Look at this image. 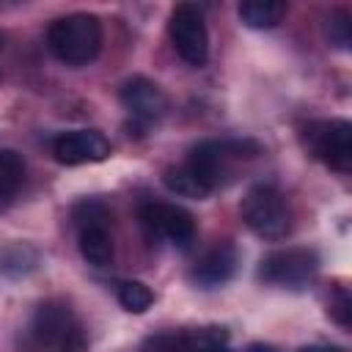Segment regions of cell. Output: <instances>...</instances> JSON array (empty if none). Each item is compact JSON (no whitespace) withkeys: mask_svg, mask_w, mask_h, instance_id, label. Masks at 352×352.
<instances>
[{"mask_svg":"<svg viewBox=\"0 0 352 352\" xmlns=\"http://www.w3.org/2000/svg\"><path fill=\"white\" fill-rule=\"evenodd\" d=\"M85 349L88 341L82 324L74 316V311L60 300L41 302L22 333V352H85Z\"/></svg>","mask_w":352,"mask_h":352,"instance_id":"6da1fadb","label":"cell"},{"mask_svg":"<svg viewBox=\"0 0 352 352\" xmlns=\"http://www.w3.org/2000/svg\"><path fill=\"white\" fill-rule=\"evenodd\" d=\"M104 33L94 14H66L55 19L47 30L50 52L66 66H85L102 50Z\"/></svg>","mask_w":352,"mask_h":352,"instance_id":"7a4b0ae2","label":"cell"},{"mask_svg":"<svg viewBox=\"0 0 352 352\" xmlns=\"http://www.w3.org/2000/svg\"><path fill=\"white\" fill-rule=\"evenodd\" d=\"M256 154H258V143H253V140H201L190 151L184 165L209 190H217L234 173L236 162L256 157Z\"/></svg>","mask_w":352,"mask_h":352,"instance_id":"3957f363","label":"cell"},{"mask_svg":"<svg viewBox=\"0 0 352 352\" xmlns=\"http://www.w3.org/2000/svg\"><path fill=\"white\" fill-rule=\"evenodd\" d=\"M242 220L261 239H283L292 231V212L283 195L270 184H256L242 198Z\"/></svg>","mask_w":352,"mask_h":352,"instance_id":"277c9868","label":"cell"},{"mask_svg":"<svg viewBox=\"0 0 352 352\" xmlns=\"http://www.w3.org/2000/svg\"><path fill=\"white\" fill-rule=\"evenodd\" d=\"M305 148L330 170L349 173L352 170V124L344 118H322L311 121L302 129Z\"/></svg>","mask_w":352,"mask_h":352,"instance_id":"5b68a950","label":"cell"},{"mask_svg":"<svg viewBox=\"0 0 352 352\" xmlns=\"http://www.w3.org/2000/svg\"><path fill=\"white\" fill-rule=\"evenodd\" d=\"M74 223L82 258L94 267H107L113 261V236L107 228L110 209L96 198H85L74 206Z\"/></svg>","mask_w":352,"mask_h":352,"instance_id":"8992f818","label":"cell"},{"mask_svg":"<svg viewBox=\"0 0 352 352\" xmlns=\"http://www.w3.org/2000/svg\"><path fill=\"white\" fill-rule=\"evenodd\" d=\"M168 33L173 41L176 55L190 63V66H204L209 58V30H206V19L204 11L192 3H179L170 11V22H168Z\"/></svg>","mask_w":352,"mask_h":352,"instance_id":"52a82bcc","label":"cell"},{"mask_svg":"<svg viewBox=\"0 0 352 352\" xmlns=\"http://www.w3.org/2000/svg\"><path fill=\"white\" fill-rule=\"evenodd\" d=\"M138 217H140L143 231L151 239H165L176 248H190V242L195 239V220L179 204L146 201V204H140Z\"/></svg>","mask_w":352,"mask_h":352,"instance_id":"ba28073f","label":"cell"},{"mask_svg":"<svg viewBox=\"0 0 352 352\" xmlns=\"http://www.w3.org/2000/svg\"><path fill=\"white\" fill-rule=\"evenodd\" d=\"M319 270V256L311 248H278L258 261V278L272 286L297 289Z\"/></svg>","mask_w":352,"mask_h":352,"instance_id":"9c48e42d","label":"cell"},{"mask_svg":"<svg viewBox=\"0 0 352 352\" xmlns=\"http://www.w3.org/2000/svg\"><path fill=\"white\" fill-rule=\"evenodd\" d=\"M118 96H121L124 110H126V113L132 116V121L140 124V126L157 124V121L165 116V110H168V96H165L162 88H160L157 82H151L148 77H129V80L121 85Z\"/></svg>","mask_w":352,"mask_h":352,"instance_id":"30bf717a","label":"cell"},{"mask_svg":"<svg viewBox=\"0 0 352 352\" xmlns=\"http://www.w3.org/2000/svg\"><path fill=\"white\" fill-rule=\"evenodd\" d=\"M52 154L60 165L102 162L110 154V143L96 129H69L52 140Z\"/></svg>","mask_w":352,"mask_h":352,"instance_id":"8fae6325","label":"cell"},{"mask_svg":"<svg viewBox=\"0 0 352 352\" xmlns=\"http://www.w3.org/2000/svg\"><path fill=\"white\" fill-rule=\"evenodd\" d=\"M234 270H236V250H234V245H226L223 242V245H214L212 250H206L195 261L192 280L201 283V286H206V289H212V286L226 283L234 275Z\"/></svg>","mask_w":352,"mask_h":352,"instance_id":"7c38bea8","label":"cell"},{"mask_svg":"<svg viewBox=\"0 0 352 352\" xmlns=\"http://www.w3.org/2000/svg\"><path fill=\"white\" fill-rule=\"evenodd\" d=\"M25 182V162L14 148L0 146V209L11 206Z\"/></svg>","mask_w":352,"mask_h":352,"instance_id":"4fadbf2b","label":"cell"},{"mask_svg":"<svg viewBox=\"0 0 352 352\" xmlns=\"http://www.w3.org/2000/svg\"><path fill=\"white\" fill-rule=\"evenodd\" d=\"M286 14V3L280 0H248L239 6V19L253 30L275 28Z\"/></svg>","mask_w":352,"mask_h":352,"instance_id":"5bb4252c","label":"cell"},{"mask_svg":"<svg viewBox=\"0 0 352 352\" xmlns=\"http://www.w3.org/2000/svg\"><path fill=\"white\" fill-rule=\"evenodd\" d=\"M162 182H165V187L170 190V192H176V195H182V198H195V201H201V198H206L212 190L187 168V165H176V168H168L165 170V176H162Z\"/></svg>","mask_w":352,"mask_h":352,"instance_id":"9a60e30c","label":"cell"},{"mask_svg":"<svg viewBox=\"0 0 352 352\" xmlns=\"http://www.w3.org/2000/svg\"><path fill=\"white\" fill-rule=\"evenodd\" d=\"M118 302L129 314H143L151 308L154 292L143 280H124V283H118Z\"/></svg>","mask_w":352,"mask_h":352,"instance_id":"2e32d148","label":"cell"},{"mask_svg":"<svg viewBox=\"0 0 352 352\" xmlns=\"http://www.w3.org/2000/svg\"><path fill=\"white\" fill-rule=\"evenodd\" d=\"M140 352H190V336L187 333H157L143 344Z\"/></svg>","mask_w":352,"mask_h":352,"instance_id":"e0dca14e","label":"cell"},{"mask_svg":"<svg viewBox=\"0 0 352 352\" xmlns=\"http://www.w3.org/2000/svg\"><path fill=\"white\" fill-rule=\"evenodd\" d=\"M327 38L338 50H349V11L338 8V11L330 14V19H327Z\"/></svg>","mask_w":352,"mask_h":352,"instance_id":"ac0fdd59","label":"cell"},{"mask_svg":"<svg viewBox=\"0 0 352 352\" xmlns=\"http://www.w3.org/2000/svg\"><path fill=\"white\" fill-rule=\"evenodd\" d=\"M349 314H352V300H349L346 289H336V297L330 300V316L341 327H349Z\"/></svg>","mask_w":352,"mask_h":352,"instance_id":"d6986e66","label":"cell"},{"mask_svg":"<svg viewBox=\"0 0 352 352\" xmlns=\"http://www.w3.org/2000/svg\"><path fill=\"white\" fill-rule=\"evenodd\" d=\"M300 352H341V349L333 344H311V346H302Z\"/></svg>","mask_w":352,"mask_h":352,"instance_id":"ffe728a7","label":"cell"},{"mask_svg":"<svg viewBox=\"0 0 352 352\" xmlns=\"http://www.w3.org/2000/svg\"><path fill=\"white\" fill-rule=\"evenodd\" d=\"M192 352H228L223 344H206V346H195Z\"/></svg>","mask_w":352,"mask_h":352,"instance_id":"44dd1931","label":"cell"},{"mask_svg":"<svg viewBox=\"0 0 352 352\" xmlns=\"http://www.w3.org/2000/svg\"><path fill=\"white\" fill-rule=\"evenodd\" d=\"M248 352H278L275 346H267V344H250Z\"/></svg>","mask_w":352,"mask_h":352,"instance_id":"7402d4cb","label":"cell"},{"mask_svg":"<svg viewBox=\"0 0 352 352\" xmlns=\"http://www.w3.org/2000/svg\"><path fill=\"white\" fill-rule=\"evenodd\" d=\"M0 50H3V36H0Z\"/></svg>","mask_w":352,"mask_h":352,"instance_id":"603a6c76","label":"cell"}]
</instances>
